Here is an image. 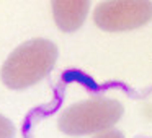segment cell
<instances>
[{"label":"cell","instance_id":"6da1fadb","mask_svg":"<svg viewBox=\"0 0 152 138\" xmlns=\"http://www.w3.org/2000/svg\"><path fill=\"white\" fill-rule=\"evenodd\" d=\"M57 47L48 39H31L12 52L2 67V81L12 89H25L53 70Z\"/></svg>","mask_w":152,"mask_h":138},{"label":"cell","instance_id":"7a4b0ae2","mask_svg":"<svg viewBox=\"0 0 152 138\" xmlns=\"http://www.w3.org/2000/svg\"><path fill=\"white\" fill-rule=\"evenodd\" d=\"M123 106L116 99L93 98L72 104L61 114L59 128L67 135H90L106 132L121 119Z\"/></svg>","mask_w":152,"mask_h":138},{"label":"cell","instance_id":"3957f363","mask_svg":"<svg viewBox=\"0 0 152 138\" xmlns=\"http://www.w3.org/2000/svg\"><path fill=\"white\" fill-rule=\"evenodd\" d=\"M152 20V2L147 0H113L98 4L93 21L105 31H128Z\"/></svg>","mask_w":152,"mask_h":138},{"label":"cell","instance_id":"277c9868","mask_svg":"<svg viewBox=\"0 0 152 138\" xmlns=\"http://www.w3.org/2000/svg\"><path fill=\"white\" fill-rule=\"evenodd\" d=\"M90 2L87 0H54L53 13L59 29L62 31H75L82 26L87 17Z\"/></svg>","mask_w":152,"mask_h":138},{"label":"cell","instance_id":"5b68a950","mask_svg":"<svg viewBox=\"0 0 152 138\" xmlns=\"http://www.w3.org/2000/svg\"><path fill=\"white\" fill-rule=\"evenodd\" d=\"M15 137V127L7 117L0 115V138H13Z\"/></svg>","mask_w":152,"mask_h":138},{"label":"cell","instance_id":"8992f818","mask_svg":"<svg viewBox=\"0 0 152 138\" xmlns=\"http://www.w3.org/2000/svg\"><path fill=\"white\" fill-rule=\"evenodd\" d=\"M95 138H124V137H123V133L118 130H106V132H103V133L96 135Z\"/></svg>","mask_w":152,"mask_h":138}]
</instances>
